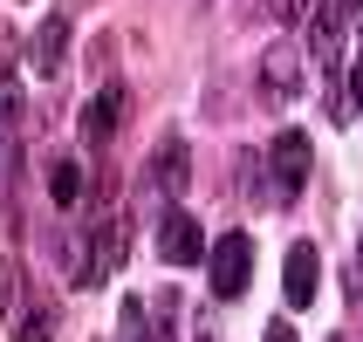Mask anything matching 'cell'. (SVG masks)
<instances>
[{"instance_id":"6da1fadb","label":"cell","mask_w":363,"mask_h":342,"mask_svg":"<svg viewBox=\"0 0 363 342\" xmlns=\"http://www.w3.org/2000/svg\"><path fill=\"white\" fill-rule=\"evenodd\" d=\"M69 253H76V261H69V281H76V287H103L123 261H130V220H123V212H110V220L82 226Z\"/></svg>"},{"instance_id":"7a4b0ae2","label":"cell","mask_w":363,"mask_h":342,"mask_svg":"<svg viewBox=\"0 0 363 342\" xmlns=\"http://www.w3.org/2000/svg\"><path fill=\"white\" fill-rule=\"evenodd\" d=\"M308 171H315V144H308V130H274V144H267V205H295L302 199Z\"/></svg>"},{"instance_id":"3957f363","label":"cell","mask_w":363,"mask_h":342,"mask_svg":"<svg viewBox=\"0 0 363 342\" xmlns=\"http://www.w3.org/2000/svg\"><path fill=\"white\" fill-rule=\"evenodd\" d=\"M206 274H213V302H240L247 281H254V240L220 233V246H206Z\"/></svg>"},{"instance_id":"277c9868","label":"cell","mask_w":363,"mask_h":342,"mask_svg":"<svg viewBox=\"0 0 363 342\" xmlns=\"http://www.w3.org/2000/svg\"><path fill=\"white\" fill-rule=\"evenodd\" d=\"M158 253H164V267H199L206 261V226L185 205H164L158 212Z\"/></svg>"},{"instance_id":"5b68a950","label":"cell","mask_w":363,"mask_h":342,"mask_svg":"<svg viewBox=\"0 0 363 342\" xmlns=\"http://www.w3.org/2000/svg\"><path fill=\"white\" fill-rule=\"evenodd\" d=\"M343 35H350V14L336 7V0H323V7H308V55L323 62L329 76H336V62H343Z\"/></svg>"},{"instance_id":"8992f818","label":"cell","mask_w":363,"mask_h":342,"mask_svg":"<svg viewBox=\"0 0 363 342\" xmlns=\"http://www.w3.org/2000/svg\"><path fill=\"white\" fill-rule=\"evenodd\" d=\"M315 281H323V253H315V240H295V246H288V267H281L288 308H308V302H315Z\"/></svg>"},{"instance_id":"52a82bcc","label":"cell","mask_w":363,"mask_h":342,"mask_svg":"<svg viewBox=\"0 0 363 342\" xmlns=\"http://www.w3.org/2000/svg\"><path fill=\"white\" fill-rule=\"evenodd\" d=\"M185 178H192V151H185V137H158V151H151V185H158V199H179Z\"/></svg>"},{"instance_id":"ba28073f","label":"cell","mask_w":363,"mask_h":342,"mask_svg":"<svg viewBox=\"0 0 363 342\" xmlns=\"http://www.w3.org/2000/svg\"><path fill=\"white\" fill-rule=\"evenodd\" d=\"M261 89L267 96H295V89H302V48H295V41H274L261 55Z\"/></svg>"},{"instance_id":"9c48e42d","label":"cell","mask_w":363,"mask_h":342,"mask_svg":"<svg viewBox=\"0 0 363 342\" xmlns=\"http://www.w3.org/2000/svg\"><path fill=\"white\" fill-rule=\"evenodd\" d=\"M117 117H123V89L110 82V89H96L89 110H82V144H110L117 137Z\"/></svg>"},{"instance_id":"30bf717a","label":"cell","mask_w":363,"mask_h":342,"mask_svg":"<svg viewBox=\"0 0 363 342\" xmlns=\"http://www.w3.org/2000/svg\"><path fill=\"white\" fill-rule=\"evenodd\" d=\"M62 55H69V14H48L35 28V76H55Z\"/></svg>"},{"instance_id":"8fae6325","label":"cell","mask_w":363,"mask_h":342,"mask_svg":"<svg viewBox=\"0 0 363 342\" xmlns=\"http://www.w3.org/2000/svg\"><path fill=\"white\" fill-rule=\"evenodd\" d=\"M48 199H55V205H76L82 199V164L76 158H55V164H48Z\"/></svg>"},{"instance_id":"7c38bea8","label":"cell","mask_w":363,"mask_h":342,"mask_svg":"<svg viewBox=\"0 0 363 342\" xmlns=\"http://www.w3.org/2000/svg\"><path fill=\"white\" fill-rule=\"evenodd\" d=\"M14 342H55V308H28L14 322Z\"/></svg>"},{"instance_id":"4fadbf2b","label":"cell","mask_w":363,"mask_h":342,"mask_svg":"<svg viewBox=\"0 0 363 342\" xmlns=\"http://www.w3.org/2000/svg\"><path fill=\"white\" fill-rule=\"evenodd\" d=\"M0 117H7V123L21 117V82H14V69H7V62H0Z\"/></svg>"},{"instance_id":"5bb4252c","label":"cell","mask_w":363,"mask_h":342,"mask_svg":"<svg viewBox=\"0 0 363 342\" xmlns=\"http://www.w3.org/2000/svg\"><path fill=\"white\" fill-rule=\"evenodd\" d=\"M343 103H350V110H363V48H357V62H350V89H343Z\"/></svg>"},{"instance_id":"9a60e30c","label":"cell","mask_w":363,"mask_h":342,"mask_svg":"<svg viewBox=\"0 0 363 342\" xmlns=\"http://www.w3.org/2000/svg\"><path fill=\"white\" fill-rule=\"evenodd\" d=\"M261 342H302V336H295V322H267V336Z\"/></svg>"},{"instance_id":"2e32d148","label":"cell","mask_w":363,"mask_h":342,"mask_svg":"<svg viewBox=\"0 0 363 342\" xmlns=\"http://www.w3.org/2000/svg\"><path fill=\"white\" fill-rule=\"evenodd\" d=\"M192 342H213V315H199V322H192Z\"/></svg>"},{"instance_id":"e0dca14e","label":"cell","mask_w":363,"mask_h":342,"mask_svg":"<svg viewBox=\"0 0 363 342\" xmlns=\"http://www.w3.org/2000/svg\"><path fill=\"white\" fill-rule=\"evenodd\" d=\"M336 7H343V14H350V28H357V21H363V0H336Z\"/></svg>"},{"instance_id":"ac0fdd59","label":"cell","mask_w":363,"mask_h":342,"mask_svg":"<svg viewBox=\"0 0 363 342\" xmlns=\"http://www.w3.org/2000/svg\"><path fill=\"white\" fill-rule=\"evenodd\" d=\"M7 295H14V274H7V267H0V308H7Z\"/></svg>"},{"instance_id":"d6986e66","label":"cell","mask_w":363,"mask_h":342,"mask_svg":"<svg viewBox=\"0 0 363 342\" xmlns=\"http://www.w3.org/2000/svg\"><path fill=\"white\" fill-rule=\"evenodd\" d=\"M144 342H172V329H151V336H144Z\"/></svg>"}]
</instances>
